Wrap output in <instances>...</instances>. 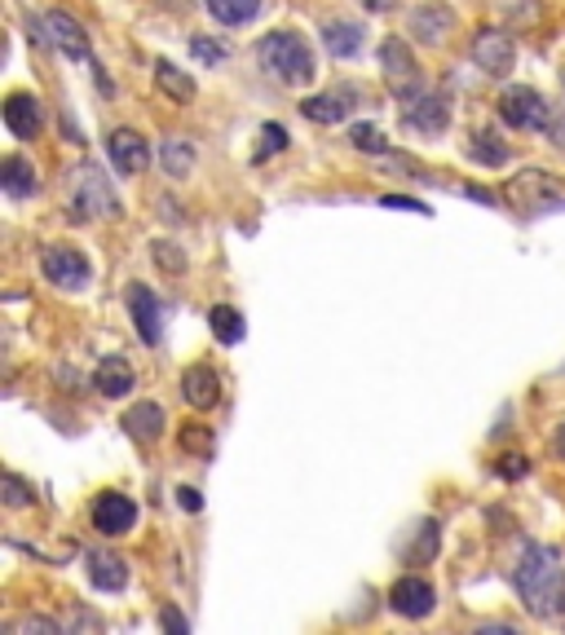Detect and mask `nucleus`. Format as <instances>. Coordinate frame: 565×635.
I'll return each mask as SVG.
<instances>
[{"instance_id": "nucleus-18", "label": "nucleus", "mask_w": 565, "mask_h": 635, "mask_svg": "<svg viewBox=\"0 0 565 635\" xmlns=\"http://www.w3.org/2000/svg\"><path fill=\"white\" fill-rule=\"evenodd\" d=\"M358 102V89H332V93H314V98H306L301 102V115L306 120H314V124H341L345 115H350V107Z\"/></svg>"}, {"instance_id": "nucleus-25", "label": "nucleus", "mask_w": 565, "mask_h": 635, "mask_svg": "<svg viewBox=\"0 0 565 635\" xmlns=\"http://www.w3.org/2000/svg\"><path fill=\"white\" fill-rule=\"evenodd\" d=\"M208 327H212V336H217L221 345H239V341L247 336L243 313L230 309V304H212V309H208Z\"/></svg>"}, {"instance_id": "nucleus-24", "label": "nucleus", "mask_w": 565, "mask_h": 635, "mask_svg": "<svg viewBox=\"0 0 565 635\" xmlns=\"http://www.w3.org/2000/svg\"><path fill=\"white\" fill-rule=\"evenodd\" d=\"M203 10L221 23V27H243L261 14V0H203Z\"/></svg>"}, {"instance_id": "nucleus-3", "label": "nucleus", "mask_w": 565, "mask_h": 635, "mask_svg": "<svg viewBox=\"0 0 565 635\" xmlns=\"http://www.w3.org/2000/svg\"><path fill=\"white\" fill-rule=\"evenodd\" d=\"M120 194L111 190L107 172L98 164H80L67 172V216L71 221H98V216H120Z\"/></svg>"}, {"instance_id": "nucleus-15", "label": "nucleus", "mask_w": 565, "mask_h": 635, "mask_svg": "<svg viewBox=\"0 0 565 635\" xmlns=\"http://www.w3.org/2000/svg\"><path fill=\"white\" fill-rule=\"evenodd\" d=\"M5 124H10L14 137L32 142V137L45 129V107H41V98H32V93H10V98H5Z\"/></svg>"}, {"instance_id": "nucleus-42", "label": "nucleus", "mask_w": 565, "mask_h": 635, "mask_svg": "<svg viewBox=\"0 0 565 635\" xmlns=\"http://www.w3.org/2000/svg\"><path fill=\"white\" fill-rule=\"evenodd\" d=\"M159 208H164V212H159L164 221H181V203L173 208V199H159Z\"/></svg>"}, {"instance_id": "nucleus-8", "label": "nucleus", "mask_w": 565, "mask_h": 635, "mask_svg": "<svg viewBox=\"0 0 565 635\" xmlns=\"http://www.w3.org/2000/svg\"><path fill=\"white\" fill-rule=\"evenodd\" d=\"M451 124V107L442 93H416L402 102V129L416 137H442Z\"/></svg>"}, {"instance_id": "nucleus-28", "label": "nucleus", "mask_w": 565, "mask_h": 635, "mask_svg": "<svg viewBox=\"0 0 565 635\" xmlns=\"http://www.w3.org/2000/svg\"><path fill=\"white\" fill-rule=\"evenodd\" d=\"M433 556H437V521H424V525H416V547H402V560L420 565V560H433Z\"/></svg>"}, {"instance_id": "nucleus-40", "label": "nucleus", "mask_w": 565, "mask_h": 635, "mask_svg": "<svg viewBox=\"0 0 565 635\" xmlns=\"http://www.w3.org/2000/svg\"><path fill=\"white\" fill-rule=\"evenodd\" d=\"M177 503H181L186 512H199V508H203V499H199V490H190V486H181V490H177Z\"/></svg>"}, {"instance_id": "nucleus-16", "label": "nucleus", "mask_w": 565, "mask_h": 635, "mask_svg": "<svg viewBox=\"0 0 565 635\" xmlns=\"http://www.w3.org/2000/svg\"><path fill=\"white\" fill-rule=\"evenodd\" d=\"M181 398H186V406H195V411H212L217 402H221V376L212 371V367H186L181 371Z\"/></svg>"}, {"instance_id": "nucleus-2", "label": "nucleus", "mask_w": 565, "mask_h": 635, "mask_svg": "<svg viewBox=\"0 0 565 635\" xmlns=\"http://www.w3.org/2000/svg\"><path fill=\"white\" fill-rule=\"evenodd\" d=\"M256 58H261V71L282 89H301L314 80V54L297 32H269L256 45Z\"/></svg>"}, {"instance_id": "nucleus-43", "label": "nucleus", "mask_w": 565, "mask_h": 635, "mask_svg": "<svg viewBox=\"0 0 565 635\" xmlns=\"http://www.w3.org/2000/svg\"><path fill=\"white\" fill-rule=\"evenodd\" d=\"M363 5H367L372 14H389V10L398 5V0H363Z\"/></svg>"}, {"instance_id": "nucleus-34", "label": "nucleus", "mask_w": 565, "mask_h": 635, "mask_svg": "<svg viewBox=\"0 0 565 635\" xmlns=\"http://www.w3.org/2000/svg\"><path fill=\"white\" fill-rule=\"evenodd\" d=\"M499 14L517 27H530V23H539V0H499Z\"/></svg>"}, {"instance_id": "nucleus-13", "label": "nucleus", "mask_w": 565, "mask_h": 635, "mask_svg": "<svg viewBox=\"0 0 565 635\" xmlns=\"http://www.w3.org/2000/svg\"><path fill=\"white\" fill-rule=\"evenodd\" d=\"M107 155H111V168H115L120 177H137V172L151 164V146H146V137L133 133V129H115V133L107 137Z\"/></svg>"}, {"instance_id": "nucleus-31", "label": "nucleus", "mask_w": 565, "mask_h": 635, "mask_svg": "<svg viewBox=\"0 0 565 635\" xmlns=\"http://www.w3.org/2000/svg\"><path fill=\"white\" fill-rule=\"evenodd\" d=\"M473 159L486 164V168H499V164H508V146H499V137H495L490 129H481V133H477V146H473Z\"/></svg>"}, {"instance_id": "nucleus-19", "label": "nucleus", "mask_w": 565, "mask_h": 635, "mask_svg": "<svg viewBox=\"0 0 565 635\" xmlns=\"http://www.w3.org/2000/svg\"><path fill=\"white\" fill-rule=\"evenodd\" d=\"M124 433H129L133 442H142V446L159 442V437H164V406H159V402H137V406L124 415Z\"/></svg>"}, {"instance_id": "nucleus-23", "label": "nucleus", "mask_w": 565, "mask_h": 635, "mask_svg": "<svg viewBox=\"0 0 565 635\" xmlns=\"http://www.w3.org/2000/svg\"><path fill=\"white\" fill-rule=\"evenodd\" d=\"M93 389H98L102 398H129V389H133V367H129L124 358H102L98 371H93Z\"/></svg>"}, {"instance_id": "nucleus-5", "label": "nucleus", "mask_w": 565, "mask_h": 635, "mask_svg": "<svg viewBox=\"0 0 565 635\" xmlns=\"http://www.w3.org/2000/svg\"><path fill=\"white\" fill-rule=\"evenodd\" d=\"M499 120H503L508 129H517V133H543L547 120H552V107L543 102L539 89L512 85V89H503V98H499Z\"/></svg>"}, {"instance_id": "nucleus-22", "label": "nucleus", "mask_w": 565, "mask_h": 635, "mask_svg": "<svg viewBox=\"0 0 565 635\" xmlns=\"http://www.w3.org/2000/svg\"><path fill=\"white\" fill-rule=\"evenodd\" d=\"M363 36H367V32H363L358 23H345V19H336V23H328V27H323V45H328V54H332V58H341V63L358 58Z\"/></svg>"}, {"instance_id": "nucleus-11", "label": "nucleus", "mask_w": 565, "mask_h": 635, "mask_svg": "<svg viewBox=\"0 0 565 635\" xmlns=\"http://www.w3.org/2000/svg\"><path fill=\"white\" fill-rule=\"evenodd\" d=\"M433 604H437V591H433V582H424L420 573H407V578H398V582L389 587V609L402 613V617H429Z\"/></svg>"}, {"instance_id": "nucleus-38", "label": "nucleus", "mask_w": 565, "mask_h": 635, "mask_svg": "<svg viewBox=\"0 0 565 635\" xmlns=\"http://www.w3.org/2000/svg\"><path fill=\"white\" fill-rule=\"evenodd\" d=\"M159 626H164V631H173V635H186V631H190L186 613H177V609H159Z\"/></svg>"}, {"instance_id": "nucleus-44", "label": "nucleus", "mask_w": 565, "mask_h": 635, "mask_svg": "<svg viewBox=\"0 0 565 635\" xmlns=\"http://www.w3.org/2000/svg\"><path fill=\"white\" fill-rule=\"evenodd\" d=\"M552 446H556V455H561V459H565V424H561V428H556V437H552Z\"/></svg>"}, {"instance_id": "nucleus-39", "label": "nucleus", "mask_w": 565, "mask_h": 635, "mask_svg": "<svg viewBox=\"0 0 565 635\" xmlns=\"http://www.w3.org/2000/svg\"><path fill=\"white\" fill-rule=\"evenodd\" d=\"M543 133L552 137V146H556V151H565V115H556V111H552V120H547V129H543Z\"/></svg>"}, {"instance_id": "nucleus-37", "label": "nucleus", "mask_w": 565, "mask_h": 635, "mask_svg": "<svg viewBox=\"0 0 565 635\" xmlns=\"http://www.w3.org/2000/svg\"><path fill=\"white\" fill-rule=\"evenodd\" d=\"M190 54H195L199 63H225V45H217V41H208V36H195V41H190Z\"/></svg>"}, {"instance_id": "nucleus-17", "label": "nucleus", "mask_w": 565, "mask_h": 635, "mask_svg": "<svg viewBox=\"0 0 565 635\" xmlns=\"http://www.w3.org/2000/svg\"><path fill=\"white\" fill-rule=\"evenodd\" d=\"M45 27H49V41H54L58 54H67V58H76V63L89 58V36H85V27H80L71 14L54 10V14H45Z\"/></svg>"}, {"instance_id": "nucleus-26", "label": "nucleus", "mask_w": 565, "mask_h": 635, "mask_svg": "<svg viewBox=\"0 0 565 635\" xmlns=\"http://www.w3.org/2000/svg\"><path fill=\"white\" fill-rule=\"evenodd\" d=\"M155 80H159V89H164L173 102H190V98H195V80H190L186 71H177L168 58L155 63Z\"/></svg>"}, {"instance_id": "nucleus-33", "label": "nucleus", "mask_w": 565, "mask_h": 635, "mask_svg": "<svg viewBox=\"0 0 565 635\" xmlns=\"http://www.w3.org/2000/svg\"><path fill=\"white\" fill-rule=\"evenodd\" d=\"M350 142H354V151H363V155H389V142H385L380 129H372V124H354V129H350Z\"/></svg>"}, {"instance_id": "nucleus-30", "label": "nucleus", "mask_w": 565, "mask_h": 635, "mask_svg": "<svg viewBox=\"0 0 565 635\" xmlns=\"http://www.w3.org/2000/svg\"><path fill=\"white\" fill-rule=\"evenodd\" d=\"M0 499H5V508H32L36 503V494H32V486L19 477V472H5V481H0Z\"/></svg>"}, {"instance_id": "nucleus-10", "label": "nucleus", "mask_w": 565, "mask_h": 635, "mask_svg": "<svg viewBox=\"0 0 565 635\" xmlns=\"http://www.w3.org/2000/svg\"><path fill=\"white\" fill-rule=\"evenodd\" d=\"M93 530L98 534H107V538H120V534H129L133 530V521H137V503L129 499V494H120V490H107V494H98L93 499Z\"/></svg>"}, {"instance_id": "nucleus-14", "label": "nucleus", "mask_w": 565, "mask_h": 635, "mask_svg": "<svg viewBox=\"0 0 565 635\" xmlns=\"http://www.w3.org/2000/svg\"><path fill=\"white\" fill-rule=\"evenodd\" d=\"M129 318H133V327H137V336H142L146 345H159V341H164L159 300H155V291H151V287H142V282H133V287H129Z\"/></svg>"}, {"instance_id": "nucleus-21", "label": "nucleus", "mask_w": 565, "mask_h": 635, "mask_svg": "<svg viewBox=\"0 0 565 635\" xmlns=\"http://www.w3.org/2000/svg\"><path fill=\"white\" fill-rule=\"evenodd\" d=\"M0 186H5V194H14V199H27L41 190V177L23 155H5L0 159Z\"/></svg>"}, {"instance_id": "nucleus-7", "label": "nucleus", "mask_w": 565, "mask_h": 635, "mask_svg": "<svg viewBox=\"0 0 565 635\" xmlns=\"http://www.w3.org/2000/svg\"><path fill=\"white\" fill-rule=\"evenodd\" d=\"M41 269H45V278H49L54 287H63V291H85L89 278H93L89 256H85L80 247H71V243H49L45 256H41Z\"/></svg>"}, {"instance_id": "nucleus-27", "label": "nucleus", "mask_w": 565, "mask_h": 635, "mask_svg": "<svg viewBox=\"0 0 565 635\" xmlns=\"http://www.w3.org/2000/svg\"><path fill=\"white\" fill-rule=\"evenodd\" d=\"M159 164H164V172L168 177H190V168H195V151H190V142H164V151H159Z\"/></svg>"}, {"instance_id": "nucleus-12", "label": "nucleus", "mask_w": 565, "mask_h": 635, "mask_svg": "<svg viewBox=\"0 0 565 635\" xmlns=\"http://www.w3.org/2000/svg\"><path fill=\"white\" fill-rule=\"evenodd\" d=\"M407 32L420 45H446V36L455 32V14H451V5H433V0H424V5H416L407 14Z\"/></svg>"}, {"instance_id": "nucleus-35", "label": "nucleus", "mask_w": 565, "mask_h": 635, "mask_svg": "<svg viewBox=\"0 0 565 635\" xmlns=\"http://www.w3.org/2000/svg\"><path fill=\"white\" fill-rule=\"evenodd\" d=\"M151 256H155V265H159L164 274H186V252H181V247H173L168 238L151 243Z\"/></svg>"}, {"instance_id": "nucleus-29", "label": "nucleus", "mask_w": 565, "mask_h": 635, "mask_svg": "<svg viewBox=\"0 0 565 635\" xmlns=\"http://www.w3.org/2000/svg\"><path fill=\"white\" fill-rule=\"evenodd\" d=\"M5 635H63V622L45 617V613H23L19 622L5 626Z\"/></svg>"}, {"instance_id": "nucleus-20", "label": "nucleus", "mask_w": 565, "mask_h": 635, "mask_svg": "<svg viewBox=\"0 0 565 635\" xmlns=\"http://www.w3.org/2000/svg\"><path fill=\"white\" fill-rule=\"evenodd\" d=\"M89 582L98 591H124L129 587V565L115 552H89Z\"/></svg>"}, {"instance_id": "nucleus-4", "label": "nucleus", "mask_w": 565, "mask_h": 635, "mask_svg": "<svg viewBox=\"0 0 565 635\" xmlns=\"http://www.w3.org/2000/svg\"><path fill=\"white\" fill-rule=\"evenodd\" d=\"M503 199L517 208V212H547V208H561L565 203V186L543 172V168H521L508 186H503Z\"/></svg>"}, {"instance_id": "nucleus-1", "label": "nucleus", "mask_w": 565, "mask_h": 635, "mask_svg": "<svg viewBox=\"0 0 565 635\" xmlns=\"http://www.w3.org/2000/svg\"><path fill=\"white\" fill-rule=\"evenodd\" d=\"M512 591L530 617H561L565 613V565L552 547L525 543L512 565Z\"/></svg>"}, {"instance_id": "nucleus-9", "label": "nucleus", "mask_w": 565, "mask_h": 635, "mask_svg": "<svg viewBox=\"0 0 565 635\" xmlns=\"http://www.w3.org/2000/svg\"><path fill=\"white\" fill-rule=\"evenodd\" d=\"M473 63H477L486 76L503 80V76L512 71V63H517V45H512V36H503V32H495V27L477 32V36H473Z\"/></svg>"}, {"instance_id": "nucleus-6", "label": "nucleus", "mask_w": 565, "mask_h": 635, "mask_svg": "<svg viewBox=\"0 0 565 635\" xmlns=\"http://www.w3.org/2000/svg\"><path fill=\"white\" fill-rule=\"evenodd\" d=\"M380 67H385V85H389V93L394 98H416V93H424V71H420V63H416V54L407 49V41H398V36H389L385 45H380Z\"/></svg>"}, {"instance_id": "nucleus-36", "label": "nucleus", "mask_w": 565, "mask_h": 635, "mask_svg": "<svg viewBox=\"0 0 565 635\" xmlns=\"http://www.w3.org/2000/svg\"><path fill=\"white\" fill-rule=\"evenodd\" d=\"M261 137H265V146L256 151V159H269L274 151L288 146V129H282V124H265V129H261Z\"/></svg>"}, {"instance_id": "nucleus-41", "label": "nucleus", "mask_w": 565, "mask_h": 635, "mask_svg": "<svg viewBox=\"0 0 565 635\" xmlns=\"http://www.w3.org/2000/svg\"><path fill=\"white\" fill-rule=\"evenodd\" d=\"M499 472H503V477H521V472H525V464H521V455H503V464H499Z\"/></svg>"}, {"instance_id": "nucleus-32", "label": "nucleus", "mask_w": 565, "mask_h": 635, "mask_svg": "<svg viewBox=\"0 0 565 635\" xmlns=\"http://www.w3.org/2000/svg\"><path fill=\"white\" fill-rule=\"evenodd\" d=\"M181 450L186 455H195V459H212V450H217V442H212V428H203V424H195V428H181Z\"/></svg>"}]
</instances>
